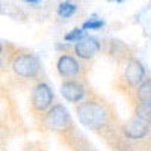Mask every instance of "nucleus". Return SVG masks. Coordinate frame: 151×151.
<instances>
[{
	"instance_id": "nucleus-14",
	"label": "nucleus",
	"mask_w": 151,
	"mask_h": 151,
	"mask_svg": "<svg viewBox=\"0 0 151 151\" xmlns=\"http://www.w3.org/2000/svg\"><path fill=\"white\" fill-rule=\"evenodd\" d=\"M85 36H86L85 35V29H73L70 33H67L64 36V40H65V42H77Z\"/></svg>"
},
{
	"instance_id": "nucleus-7",
	"label": "nucleus",
	"mask_w": 151,
	"mask_h": 151,
	"mask_svg": "<svg viewBox=\"0 0 151 151\" xmlns=\"http://www.w3.org/2000/svg\"><path fill=\"white\" fill-rule=\"evenodd\" d=\"M124 80L130 88H137L141 83L147 80V71L144 65L141 64L136 58H129L125 60V67H124Z\"/></svg>"
},
{
	"instance_id": "nucleus-16",
	"label": "nucleus",
	"mask_w": 151,
	"mask_h": 151,
	"mask_svg": "<svg viewBox=\"0 0 151 151\" xmlns=\"http://www.w3.org/2000/svg\"><path fill=\"white\" fill-rule=\"evenodd\" d=\"M23 151H44V148H41V147H38L36 144H30V145H27L26 148H24Z\"/></svg>"
},
{
	"instance_id": "nucleus-20",
	"label": "nucleus",
	"mask_w": 151,
	"mask_h": 151,
	"mask_svg": "<svg viewBox=\"0 0 151 151\" xmlns=\"http://www.w3.org/2000/svg\"><path fill=\"white\" fill-rule=\"evenodd\" d=\"M94 151H95V150H94Z\"/></svg>"
},
{
	"instance_id": "nucleus-12",
	"label": "nucleus",
	"mask_w": 151,
	"mask_h": 151,
	"mask_svg": "<svg viewBox=\"0 0 151 151\" xmlns=\"http://www.w3.org/2000/svg\"><path fill=\"white\" fill-rule=\"evenodd\" d=\"M133 107H134V116H137V118H141V119L151 124V104L142 103V101H139V100H134Z\"/></svg>"
},
{
	"instance_id": "nucleus-5",
	"label": "nucleus",
	"mask_w": 151,
	"mask_h": 151,
	"mask_svg": "<svg viewBox=\"0 0 151 151\" xmlns=\"http://www.w3.org/2000/svg\"><path fill=\"white\" fill-rule=\"evenodd\" d=\"M56 68H58L59 76L65 80L76 79V80H85L86 82V67L80 60H77L76 58H73L70 55H62L58 59Z\"/></svg>"
},
{
	"instance_id": "nucleus-11",
	"label": "nucleus",
	"mask_w": 151,
	"mask_h": 151,
	"mask_svg": "<svg viewBox=\"0 0 151 151\" xmlns=\"http://www.w3.org/2000/svg\"><path fill=\"white\" fill-rule=\"evenodd\" d=\"M134 100H139L142 103L151 104V79H147L141 83L134 91Z\"/></svg>"
},
{
	"instance_id": "nucleus-1",
	"label": "nucleus",
	"mask_w": 151,
	"mask_h": 151,
	"mask_svg": "<svg viewBox=\"0 0 151 151\" xmlns=\"http://www.w3.org/2000/svg\"><path fill=\"white\" fill-rule=\"evenodd\" d=\"M79 122L98 134L104 142L116 151H127L129 137L124 134L122 124L119 122L116 112L103 98L92 94V97L83 100L76 109Z\"/></svg>"
},
{
	"instance_id": "nucleus-19",
	"label": "nucleus",
	"mask_w": 151,
	"mask_h": 151,
	"mask_svg": "<svg viewBox=\"0 0 151 151\" xmlns=\"http://www.w3.org/2000/svg\"><path fill=\"white\" fill-rule=\"evenodd\" d=\"M109 2H112V0H109Z\"/></svg>"
},
{
	"instance_id": "nucleus-18",
	"label": "nucleus",
	"mask_w": 151,
	"mask_h": 151,
	"mask_svg": "<svg viewBox=\"0 0 151 151\" xmlns=\"http://www.w3.org/2000/svg\"><path fill=\"white\" fill-rule=\"evenodd\" d=\"M116 2H124V0H116Z\"/></svg>"
},
{
	"instance_id": "nucleus-9",
	"label": "nucleus",
	"mask_w": 151,
	"mask_h": 151,
	"mask_svg": "<svg viewBox=\"0 0 151 151\" xmlns=\"http://www.w3.org/2000/svg\"><path fill=\"white\" fill-rule=\"evenodd\" d=\"M101 45H100L97 38H92V36H85L82 38L80 41L76 42L74 45V53L79 56V59H83V60H89L92 59L98 52Z\"/></svg>"
},
{
	"instance_id": "nucleus-17",
	"label": "nucleus",
	"mask_w": 151,
	"mask_h": 151,
	"mask_svg": "<svg viewBox=\"0 0 151 151\" xmlns=\"http://www.w3.org/2000/svg\"><path fill=\"white\" fill-rule=\"evenodd\" d=\"M24 2H27V3H33V5H38L41 2V0H24Z\"/></svg>"
},
{
	"instance_id": "nucleus-8",
	"label": "nucleus",
	"mask_w": 151,
	"mask_h": 151,
	"mask_svg": "<svg viewBox=\"0 0 151 151\" xmlns=\"http://www.w3.org/2000/svg\"><path fill=\"white\" fill-rule=\"evenodd\" d=\"M150 125H151L150 122L134 116V118H132L127 122L122 124V130H124V134L130 141H141L145 136L150 134V130H151Z\"/></svg>"
},
{
	"instance_id": "nucleus-15",
	"label": "nucleus",
	"mask_w": 151,
	"mask_h": 151,
	"mask_svg": "<svg viewBox=\"0 0 151 151\" xmlns=\"http://www.w3.org/2000/svg\"><path fill=\"white\" fill-rule=\"evenodd\" d=\"M103 26H104L103 20H97L95 17H92L91 20H88V21L83 23L82 29H85V30H98V29H101Z\"/></svg>"
},
{
	"instance_id": "nucleus-6",
	"label": "nucleus",
	"mask_w": 151,
	"mask_h": 151,
	"mask_svg": "<svg viewBox=\"0 0 151 151\" xmlns=\"http://www.w3.org/2000/svg\"><path fill=\"white\" fill-rule=\"evenodd\" d=\"M60 94L67 101L79 103V101L86 100V95L89 94V89H88V85L85 80L70 79L60 85Z\"/></svg>"
},
{
	"instance_id": "nucleus-10",
	"label": "nucleus",
	"mask_w": 151,
	"mask_h": 151,
	"mask_svg": "<svg viewBox=\"0 0 151 151\" xmlns=\"http://www.w3.org/2000/svg\"><path fill=\"white\" fill-rule=\"evenodd\" d=\"M109 45H110L109 55H112L113 58H116L118 62H119V60H124V62H125L129 58H132L129 47H125L122 42H119V41H110Z\"/></svg>"
},
{
	"instance_id": "nucleus-4",
	"label": "nucleus",
	"mask_w": 151,
	"mask_h": 151,
	"mask_svg": "<svg viewBox=\"0 0 151 151\" xmlns=\"http://www.w3.org/2000/svg\"><path fill=\"white\" fill-rule=\"evenodd\" d=\"M53 91L45 82H36L30 92V109L35 115H42L53 104Z\"/></svg>"
},
{
	"instance_id": "nucleus-3",
	"label": "nucleus",
	"mask_w": 151,
	"mask_h": 151,
	"mask_svg": "<svg viewBox=\"0 0 151 151\" xmlns=\"http://www.w3.org/2000/svg\"><path fill=\"white\" fill-rule=\"evenodd\" d=\"M41 125L44 130L53 132L64 141H67L71 134L77 132V127L74 125L68 110L62 104H55L50 107L41 118Z\"/></svg>"
},
{
	"instance_id": "nucleus-13",
	"label": "nucleus",
	"mask_w": 151,
	"mask_h": 151,
	"mask_svg": "<svg viewBox=\"0 0 151 151\" xmlns=\"http://www.w3.org/2000/svg\"><path fill=\"white\" fill-rule=\"evenodd\" d=\"M76 11H77V6H76L74 3H71V2H62V3L59 5L58 14H59V17H62V18H70Z\"/></svg>"
},
{
	"instance_id": "nucleus-2",
	"label": "nucleus",
	"mask_w": 151,
	"mask_h": 151,
	"mask_svg": "<svg viewBox=\"0 0 151 151\" xmlns=\"http://www.w3.org/2000/svg\"><path fill=\"white\" fill-rule=\"evenodd\" d=\"M14 76L20 80L26 82H40L41 77V60L33 52L26 48H15L6 64ZM5 70V68H3Z\"/></svg>"
}]
</instances>
